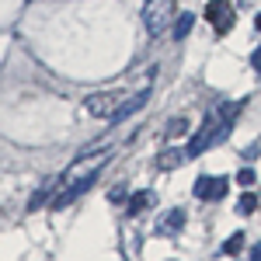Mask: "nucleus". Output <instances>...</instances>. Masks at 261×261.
<instances>
[{"mask_svg": "<svg viewBox=\"0 0 261 261\" xmlns=\"http://www.w3.org/2000/svg\"><path fill=\"white\" fill-rule=\"evenodd\" d=\"M174 14H178L174 0H146V4H143V24H146V32H150L153 39L164 35V32L174 24Z\"/></svg>", "mask_w": 261, "mask_h": 261, "instance_id": "obj_1", "label": "nucleus"}, {"mask_svg": "<svg viewBox=\"0 0 261 261\" xmlns=\"http://www.w3.org/2000/svg\"><path fill=\"white\" fill-rule=\"evenodd\" d=\"M226 129H230L226 122H223V125H213V122H205L199 133L188 140V146H185V157H202V153H205L213 143H220L223 136H226Z\"/></svg>", "mask_w": 261, "mask_h": 261, "instance_id": "obj_2", "label": "nucleus"}, {"mask_svg": "<svg viewBox=\"0 0 261 261\" xmlns=\"http://www.w3.org/2000/svg\"><path fill=\"white\" fill-rule=\"evenodd\" d=\"M205 21L216 28V35H226V32L233 28L237 14H233L230 0H209V4H205Z\"/></svg>", "mask_w": 261, "mask_h": 261, "instance_id": "obj_3", "label": "nucleus"}, {"mask_svg": "<svg viewBox=\"0 0 261 261\" xmlns=\"http://www.w3.org/2000/svg\"><path fill=\"white\" fill-rule=\"evenodd\" d=\"M195 199H205V202H220L226 192H230V178H223V174H202L195 181Z\"/></svg>", "mask_w": 261, "mask_h": 261, "instance_id": "obj_4", "label": "nucleus"}, {"mask_svg": "<svg viewBox=\"0 0 261 261\" xmlns=\"http://www.w3.org/2000/svg\"><path fill=\"white\" fill-rule=\"evenodd\" d=\"M125 101V94H119V91H105V94H94V98H87V112L94 115V119H112L115 112H119V105Z\"/></svg>", "mask_w": 261, "mask_h": 261, "instance_id": "obj_5", "label": "nucleus"}, {"mask_svg": "<svg viewBox=\"0 0 261 261\" xmlns=\"http://www.w3.org/2000/svg\"><path fill=\"white\" fill-rule=\"evenodd\" d=\"M108 164V153H98V157H84V161H77L66 174H63V181L70 185V181H81V178H91V174H98L101 167Z\"/></svg>", "mask_w": 261, "mask_h": 261, "instance_id": "obj_6", "label": "nucleus"}, {"mask_svg": "<svg viewBox=\"0 0 261 261\" xmlns=\"http://www.w3.org/2000/svg\"><path fill=\"white\" fill-rule=\"evenodd\" d=\"M185 209H171V213H164L161 223H157V237H174V233H181V226H185Z\"/></svg>", "mask_w": 261, "mask_h": 261, "instance_id": "obj_7", "label": "nucleus"}, {"mask_svg": "<svg viewBox=\"0 0 261 261\" xmlns=\"http://www.w3.org/2000/svg\"><path fill=\"white\" fill-rule=\"evenodd\" d=\"M146 98H150V91H136V94H133V98H125L119 105V112H115V115H112V119L115 122H122V119H129V115H133V112H140L143 105H146Z\"/></svg>", "mask_w": 261, "mask_h": 261, "instance_id": "obj_8", "label": "nucleus"}, {"mask_svg": "<svg viewBox=\"0 0 261 261\" xmlns=\"http://www.w3.org/2000/svg\"><path fill=\"white\" fill-rule=\"evenodd\" d=\"M153 202H157V195H153L150 188H143V192H136V195H129V205H125V209H129V216H140L143 209H150Z\"/></svg>", "mask_w": 261, "mask_h": 261, "instance_id": "obj_9", "label": "nucleus"}, {"mask_svg": "<svg viewBox=\"0 0 261 261\" xmlns=\"http://www.w3.org/2000/svg\"><path fill=\"white\" fill-rule=\"evenodd\" d=\"M192 24H195V14H181V18H174V39H188Z\"/></svg>", "mask_w": 261, "mask_h": 261, "instance_id": "obj_10", "label": "nucleus"}, {"mask_svg": "<svg viewBox=\"0 0 261 261\" xmlns=\"http://www.w3.org/2000/svg\"><path fill=\"white\" fill-rule=\"evenodd\" d=\"M254 209H258V199H254L251 192H244L241 199H237V213H241V216H251Z\"/></svg>", "mask_w": 261, "mask_h": 261, "instance_id": "obj_11", "label": "nucleus"}, {"mask_svg": "<svg viewBox=\"0 0 261 261\" xmlns=\"http://www.w3.org/2000/svg\"><path fill=\"white\" fill-rule=\"evenodd\" d=\"M241 108H244L241 101H233V105H230V101H226V105H223V108H220V119L226 122V125H233V119H237V115H241Z\"/></svg>", "mask_w": 261, "mask_h": 261, "instance_id": "obj_12", "label": "nucleus"}, {"mask_svg": "<svg viewBox=\"0 0 261 261\" xmlns=\"http://www.w3.org/2000/svg\"><path fill=\"white\" fill-rule=\"evenodd\" d=\"M188 133V119H171V125H167V140H181Z\"/></svg>", "mask_w": 261, "mask_h": 261, "instance_id": "obj_13", "label": "nucleus"}, {"mask_svg": "<svg viewBox=\"0 0 261 261\" xmlns=\"http://www.w3.org/2000/svg\"><path fill=\"white\" fill-rule=\"evenodd\" d=\"M181 161H185V153H178V150H167V153H161V157H157V164H161V167H178Z\"/></svg>", "mask_w": 261, "mask_h": 261, "instance_id": "obj_14", "label": "nucleus"}, {"mask_svg": "<svg viewBox=\"0 0 261 261\" xmlns=\"http://www.w3.org/2000/svg\"><path fill=\"white\" fill-rule=\"evenodd\" d=\"M244 251V233H233L230 241L223 244V254H241Z\"/></svg>", "mask_w": 261, "mask_h": 261, "instance_id": "obj_15", "label": "nucleus"}, {"mask_svg": "<svg viewBox=\"0 0 261 261\" xmlns=\"http://www.w3.org/2000/svg\"><path fill=\"white\" fill-rule=\"evenodd\" d=\"M254 181H258V174H254L251 167H244V171H237V185H244V188H251Z\"/></svg>", "mask_w": 261, "mask_h": 261, "instance_id": "obj_16", "label": "nucleus"}, {"mask_svg": "<svg viewBox=\"0 0 261 261\" xmlns=\"http://www.w3.org/2000/svg\"><path fill=\"white\" fill-rule=\"evenodd\" d=\"M241 157H244V161H254V157H261V140H254L251 146H244Z\"/></svg>", "mask_w": 261, "mask_h": 261, "instance_id": "obj_17", "label": "nucleus"}, {"mask_svg": "<svg viewBox=\"0 0 261 261\" xmlns=\"http://www.w3.org/2000/svg\"><path fill=\"white\" fill-rule=\"evenodd\" d=\"M45 199H49V192H45V188H42V192H35V195H32V202H28V209H39Z\"/></svg>", "mask_w": 261, "mask_h": 261, "instance_id": "obj_18", "label": "nucleus"}, {"mask_svg": "<svg viewBox=\"0 0 261 261\" xmlns=\"http://www.w3.org/2000/svg\"><path fill=\"white\" fill-rule=\"evenodd\" d=\"M112 202H122L125 199V185H119V188H112V195H108Z\"/></svg>", "mask_w": 261, "mask_h": 261, "instance_id": "obj_19", "label": "nucleus"}, {"mask_svg": "<svg viewBox=\"0 0 261 261\" xmlns=\"http://www.w3.org/2000/svg\"><path fill=\"white\" fill-rule=\"evenodd\" d=\"M251 66H254V70H258V73H261V45H258V49H254V56H251Z\"/></svg>", "mask_w": 261, "mask_h": 261, "instance_id": "obj_20", "label": "nucleus"}, {"mask_svg": "<svg viewBox=\"0 0 261 261\" xmlns=\"http://www.w3.org/2000/svg\"><path fill=\"white\" fill-rule=\"evenodd\" d=\"M251 258H254V261H261V244H254V247H251Z\"/></svg>", "mask_w": 261, "mask_h": 261, "instance_id": "obj_21", "label": "nucleus"}, {"mask_svg": "<svg viewBox=\"0 0 261 261\" xmlns=\"http://www.w3.org/2000/svg\"><path fill=\"white\" fill-rule=\"evenodd\" d=\"M254 28H258V32H261V14H258V18H254Z\"/></svg>", "mask_w": 261, "mask_h": 261, "instance_id": "obj_22", "label": "nucleus"}]
</instances>
